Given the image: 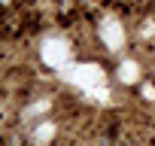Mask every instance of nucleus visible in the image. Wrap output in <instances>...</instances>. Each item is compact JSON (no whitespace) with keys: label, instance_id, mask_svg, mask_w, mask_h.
Wrapping results in <instances>:
<instances>
[{"label":"nucleus","instance_id":"obj_1","mask_svg":"<svg viewBox=\"0 0 155 146\" xmlns=\"http://www.w3.org/2000/svg\"><path fill=\"white\" fill-rule=\"evenodd\" d=\"M0 3H3V6H9V3H12V0H0Z\"/></svg>","mask_w":155,"mask_h":146}]
</instances>
